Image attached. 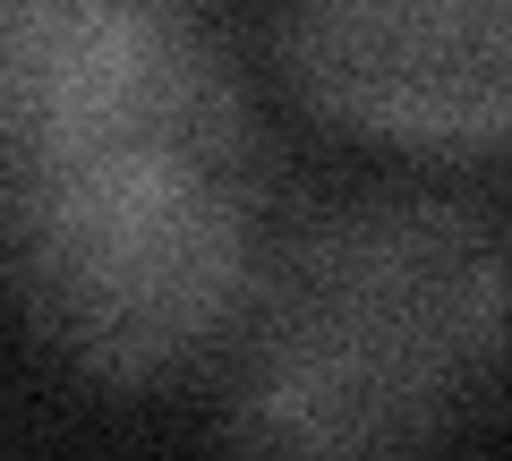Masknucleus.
<instances>
[{
  "label": "nucleus",
  "instance_id": "4",
  "mask_svg": "<svg viewBox=\"0 0 512 461\" xmlns=\"http://www.w3.org/2000/svg\"><path fill=\"white\" fill-rule=\"evenodd\" d=\"M214 52L197 0H0V154Z\"/></svg>",
  "mask_w": 512,
  "mask_h": 461
},
{
  "label": "nucleus",
  "instance_id": "3",
  "mask_svg": "<svg viewBox=\"0 0 512 461\" xmlns=\"http://www.w3.org/2000/svg\"><path fill=\"white\" fill-rule=\"evenodd\" d=\"M291 86L384 146H512V0H274Z\"/></svg>",
  "mask_w": 512,
  "mask_h": 461
},
{
  "label": "nucleus",
  "instance_id": "1",
  "mask_svg": "<svg viewBox=\"0 0 512 461\" xmlns=\"http://www.w3.org/2000/svg\"><path fill=\"white\" fill-rule=\"evenodd\" d=\"M214 368L248 461H427L512 368V257L453 197H350L282 231Z\"/></svg>",
  "mask_w": 512,
  "mask_h": 461
},
{
  "label": "nucleus",
  "instance_id": "2",
  "mask_svg": "<svg viewBox=\"0 0 512 461\" xmlns=\"http://www.w3.org/2000/svg\"><path fill=\"white\" fill-rule=\"evenodd\" d=\"M265 248V154L214 52L0 154L9 308L77 376L163 385L205 368Z\"/></svg>",
  "mask_w": 512,
  "mask_h": 461
}]
</instances>
